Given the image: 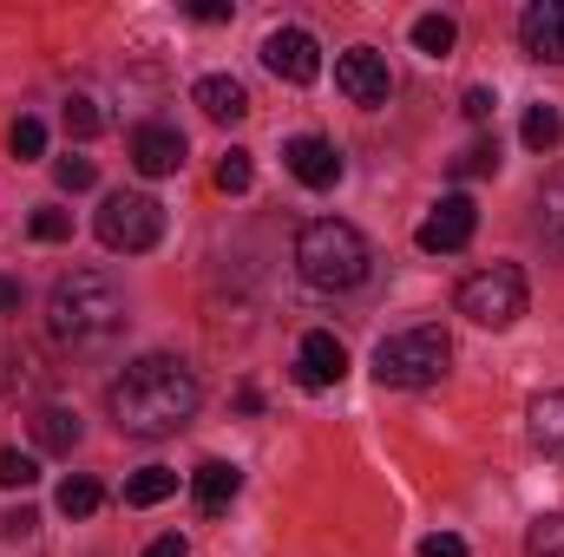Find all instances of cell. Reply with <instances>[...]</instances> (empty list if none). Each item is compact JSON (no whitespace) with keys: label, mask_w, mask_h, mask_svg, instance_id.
<instances>
[{"label":"cell","mask_w":564,"mask_h":557,"mask_svg":"<svg viewBox=\"0 0 564 557\" xmlns=\"http://www.w3.org/2000/svg\"><path fill=\"white\" fill-rule=\"evenodd\" d=\"M197 374L177 361V354H139L119 381H112V394H106V407H112V426L126 433V439H171L177 426H191L197 414Z\"/></svg>","instance_id":"obj_1"},{"label":"cell","mask_w":564,"mask_h":557,"mask_svg":"<svg viewBox=\"0 0 564 557\" xmlns=\"http://www.w3.org/2000/svg\"><path fill=\"white\" fill-rule=\"evenodd\" d=\"M126 321V295L106 270H73V276L53 282L46 295V335L59 348H93V341H112Z\"/></svg>","instance_id":"obj_2"},{"label":"cell","mask_w":564,"mask_h":557,"mask_svg":"<svg viewBox=\"0 0 564 557\" xmlns=\"http://www.w3.org/2000/svg\"><path fill=\"white\" fill-rule=\"evenodd\" d=\"M295 270H302L308 288L341 295V288H361V282H368L375 250H368V237H361L355 223H341V217H315V223H302V237H295Z\"/></svg>","instance_id":"obj_3"},{"label":"cell","mask_w":564,"mask_h":557,"mask_svg":"<svg viewBox=\"0 0 564 557\" xmlns=\"http://www.w3.org/2000/svg\"><path fill=\"white\" fill-rule=\"evenodd\" d=\"M446 368H453V335L440 321L401 328V335H388L375 348V381L381 387H433Z\"/></svg>","instance_id":"obj_4"},{"label":"cell","mask_w":564,"mask_h":557,"mask_svg":"<svg viewBox=\"0 0 564 557\" xmlns=\"http://www.w3.org/2000/svg\"><path fill=\"white\" fill-rule=\"evenodd\" d=\"M453 308L473 321V328H512L525 315V276L519 263H486L453 288Z\"/></svg>","instance_id":"obj_5"},{"label":"cell","mask_w":564,"mask_h":557,"mask_svg":"<svg viewBox=\"0 0 564 557\" xmlns=\"http://www.w3.org/2000/svg\"><path fill=\"white\" fill-rule=\"evenodd\" d=\"M99 243L112 250V256H144L158 237H164V204L151 197V190H112L106 204H99Z\"/></svg>","instance_id":"obj_6"},{"label":"cell","mask_w":564,"mask_h":557,"mask_svg":"<svg viewBox=\"0 0 564 557\" xmlns=\"http://www.w3.org/2000/svg\"><path fill=\"white\" fill-rule=\"evenodd\" d=\"M473 230H479V210H473V197H466V190H453V197H440V204L421 217L414 243H421L426 256H453V250H466V243H473Z\"/></svg>","instance_id":"obj_7"},{"label":"cell","mask_w":564,"mask_h":557,"mask_svg":"<svg viewBox=\"0 0 564 557\" xmlns=\"http://www.w3.org/2000/svg\"><path fill=\"white\" fill-rule=\"evenodd\" d=\"M335 86H341L355 106H388V92H394L388 53H375V46H348V53H335Z\"/></svg>","instance_id":"obj_8"},{"label":"cell","mask_w":564,"mask_h":557,"mask_svg":"<svg viewBox=\"0 0 564 557\" xmlns=\"http://www.w3.org/2000/svg\"><path fill=\"white\" fill-rule=\"evenodd\" d=\"M263 66L289 79V86H308L315 73H322V46H315V33L308 26H276L270 40H263Z\"/></svg>","instance_id":"obj_9"},{"label":"cell","mask_w":564,"mask_h":557,"mask_svg":"<svg viewBox=\"0 0 564 557\" xmlns=\"http://www.w3.org/2000/svg\"><path fill=\"white\" fill-rule=\"evenodd\" d=\"M348 374V348L328 335V328H308L302 341H295V381L308 387V394H322V387H335Z\"/></svg>","instance_id":"obj_10"},{"label":"cell","mask_w":564,"mask_h":557,"mask_svg":"<svg viewBox=\"0 0 564 557\" xmlns=\"http://www.w3.org/2000/svg\"><path fill=\"white\" fill-rule=\"evenodd\" d=\"M132 171H139V177H171V171H184V132L164 125V119H144L139 132H132Z\"/></svg>","instance_id":"obj_11"},{"label":"cell","mask_w":564,"mask_h":557,"mask_svg":"<svg viewBox=\"0 0 564 557\" xmlns=\"http://www.w3.org/2000/svg\"><path fill=\"white\" fill-rule=\"evenodd\" d=\"M282 164H289V177H295V184H308V190H335V184H341V151H335L328 139H315V132L289 139Z\"/></svg>","instance_id":"obj_12"},{"label":"cell","mask_w":564,"mask_h":557,"mask_svg":"<svg viewBox=\"0 0 564 557\" xmlns=\"http://www.w3.org/2000/svg\"><path fill=\"white\" fill-rule=\"evenodd\" d=\"M519 40H525L532 59L564 66V0H532V7L519 13Z\"/></svg>","instance_id":"obj_13"},{"label":"cell","mask_w":564,"mask_h":557,"mask_svg":"<svg viewBox=\"0 0 564 557\" xmlns=\"http://www.w3.org/2000/svg\"><path fill=\"white\" fill-rule=\"evenodd\" d=\"M243 492V472L230 466V459H204L197 472H191V499H197V512L204 518H217V512H230V499Z\"/></svg>","instance_id":"obj_14"},{"label":"cell","mask_w":564,"mask_h":557,"mask_svg":"<svg viewBox=\"0 0 564 557\" xmlns=\"http://www.w3.org/2000/svg\"><path fill=\"white\" fill-rule=\"evenodd\" d=\"M197 106H204V119H217V125H237V119H250V92L230 79V73H210V79H197V92H191Z\"/></svg>","instance_id":"obj_15"},{"label":"cell","mask_w":564,"mask_h":557,"mask_svg":"<svg viewBox=\"0 0 564 557\" xmlns=\"http://www.w3.org/2000/svg\"><path fill=\"white\" fill-rule=\"evenodd\" d=\"M532 446L545 452V459H564V387H552V394H539L532 401Z\"/></svg>","instance_id":"obj_16"},{"label":"cell","mask_w":564,"mask_h":557,"mask_svg":"<svg viewBox=\"0 0 564 557\" xmlns=\"http://www.w3.org/2000/svg\"><path fill=\"white\" fill-rule=\"evenodd\" d=\"M33 439H40V452H73L79 446V414L73 407H40L33 414Z\"/></svg>","instance_id":"obj_17"},{"label":"cell","mask_w":564,"mask_h":557,"mask_svg":"<svg viewBox=\"0 0 564 557\" xmlns=\"http://www.w3.org/2000/svg\"><path fill=\"white\" fill-rule=\"evenodd\" d=\"M519 139H525V151H558V139H564V112L558 106H532L525 112V125H519Z\"/></svg>","instance_id":"obj_18"},{"label":"cell","mask_w":564,"mask_h":557,"mask_svg":"<svg viewBox=\"0 0 564 557\" xmlns=\"http://www.w3.org/2000/svg\"><path fill=\"white\" fill-rule=\"evenodd\" d=\"M177 492V472H164V466H144L126 479V505H164Z\"/></svg>","instance_id":"obj_19"},{"label":"cell","mask_w":564,"mask_h":557,"mask_svg":"<svg viewBox=\"0 0 564 557\" xmlns=\"http://www.w3.org/2000/svg\"><path fill=\"white\" fill-rule=\"evenodd\" d=\"M414 46H421L426 59H446V53L459 46V26H453L446 13H421V20H414Z\"/></svg>","instance_id":"obj_20"},{"label":"cell","mask_w":564,"mask_h":557,"mask_svg":"<svg viewBox=\"0 0 564 557\" xmlns=\"http://www.w3.org/2000/svg\"><path fill=\"white\" fill-rule=\"evenodd\" d=\"M99 499H106V492H99V479H86V472H73V479L59 485V512H66V518H93Z\"/></svg>","instance_id":"obj_21"},{"label":"cell","mask_w":564,"mask_h":557,"mask_svg":"<svg viewBox=\"0 0 564 557\" xmlns=\"http://www.w3.org/2000/svg\"><path fill=\"white\" fill-rule=\"evenodd\" d=\"M250 184H257V164H250V151H224V157H217V190H224V197H243Z\"/></svg>","instance_id":"obj_22"},{"label":"cell","mask_w":564,"mask_h":557,"mask_svg":"<svg viewBox=\"0 0 564 557\" xmlns=\"http://www.w3.org/2000/svg\"><path fill=\"white\" fill-rule=\"evenodd\" d=\"M59 119H66V139H79V144L99 139V125H106V119H99V99H86V92H73Z\"/></svg>","instance_id":"obj_23"},{"label":"cell","mask_w":564,"mask_h":557,"mask_svg":"<svg viewBox=\"0 0 564 557\" xmlns=\"http://www.w3.org/2000/svg\"><path fill=\"white\" fill-rule=\"evenodd\" d=\"M525 557H564V512L539 518V525L525 532Z\"/></svg>","instance_id":"obj_24"},{"label":"cell","mask_w":564,"mask_h":557,"mask_svg":"<svg viewBox=\"0 0 564 557\" xmlns=\"http://www.w3.org/2000/svg\"><path fill=\"white\" fill-rule=\"evenodd\" d=\"M492 171H499V144H492V139L466 144V151L453 157V177H492Z\"/></svg>","instance_id":"obj_25"},{"label":"cell","mask_w":564,"mask_h":557,"mask_svg":"<svg viewBox=\"0 0 564 557\" xmlns=\"http://www.w3.org/2000/svg\"><path fill=\"white\" fill-rule=\"evenodd\" d=\"M33 479H40V459H33V452H13V446H7V452H0V485H7V492H26Z\"/></svg>","instance_id":"obj_26"},{"label":"cell","mask_w":564,"mask_h":557,"mask_svg":"<svg viewBox=\"0 0 564 557\" xmlns=\"http://www.w3.org/2000/svg\"><path fill=\"white\" fill-rule=\"evenodd\" d=\"M7 151H13V157H40V151H46V125H40L33 112H26V119H13V132H7Z\"/></svg>","instance_id":"obj_27"},{"label":"cell","mask_w":564,"mask_h":557,"mask_svg":"<svg viewBox=\"0 0 564 557\" xmlns=\"http://www.w3.org/2000/svg\"><path fill=\"white\" fill-rule=\"evenodd\" d=\"M26 230H33V243H66V237H73V217L46 204V210H33V223H26Z\"/></svg>","instance_id":"obj_28"},{"label":"cell","mask_w":564,"mask_h":557,"mask_svg":"<svg viewBox=\"0 0 564 557\" xmlns=\"http://www.w3.org/2000/svg\"><path fill=\"white\" fill-rule=\"evenodd\" d=\"M53 177H59V190H93V184H99L93 157H59V164H53Z\"/></svg>","instance_id":"obj_29"},{"label":"cell","mask_w":564,"mask_h":557,"mask_svg":"<svg viewBox=\"0 0 564 557\" xmlns=\"http://www.w3.org/2000/svg\"><path fill=\"white\" fill-rule=\"evenodd\" d=\"M545 243H552V250H564V177L545 190Z\"/></svg>","instance_id":"obj_30"},{"label":"cell","mask_w":564,"mask_h":557,"mask_svg":"<svg viewBox=\"0 0 564 557\" xmlns=\"http://www.w3.org/2000/svg\"><path fill=\"white\" fill-rule=\"evenodd\" d=\"M459 106H466V119H473V125H492V106H499V99H492L486 86H473V92H466Z\"/></svg>","instance_id":"obj_31"},{"label":"cell","mask_w":564,"mask_h":557,"mask_svg":"<svg viewBox=\"0 0 564 557\" xmlns=\"http://www.w3.org/2000/svg\"><path fill=\"white\" fill-rule=\"evenodd\" d=\"M421 557H466V538H453V532H433V538H421Z\"/></svg>","instance_id":"obj_32"},{"label":"cell","mask_w":564,"mask_h":557,"mask_svg":"<svg viewBox=\"0 0 564 557\" xmlns=\"http://www.w3.org/2000/svg\"><path fill=\"white\" fill-rule=\"evenodd\" d=\"M191 20L217 26V20H230V0H191Z\"/></svg>","instance_id":"obj_33"},{"label":"cell","mask_w":564,"mask_h":557,"mask_svg":"<svg viewBox=\"0 0 564 557\" xmlns=\"http://www.w3.org/2000/svg\"><path fill=\"white\" fill-rule=\"evenodd\" d=\"M144 557H191V545H184L177 532H164V538H151V545H144Z\"/></svg>","instance_id":"obj_34"},{"label":"cell","mask_w":564,"mask_h":557,"mask_svg":"<svg viewBox=\"0 0 564 557\" xmlns=\"http://www.w3.org/2000/svg\"><path fill=\"white\" fill-rule=\"evenodd\" d=\"M33 525H40V518H33V512H26V505H20V512H13V518H7V532H13V538H26V532H33Z\"/></svg>","instance_id":"obj_35"},{"label":"cell","mask_w":564,"mask_h":557,"mask_svg":"<svg viewBox=\"0 0 564 557\" xmlns=\"http://www.w3.org/2000/svg\"><path fill=\"white\" fill-rule=\"evenodd\" d=\"M0 308H20V282L13 276H0Z\"/></svg>","instance_id":"obj_36"}]
</instances>
